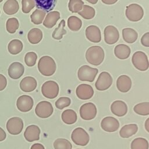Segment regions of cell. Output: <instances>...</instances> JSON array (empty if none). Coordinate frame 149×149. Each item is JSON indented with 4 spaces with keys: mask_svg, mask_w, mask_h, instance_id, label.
<instances>
[{
    "mask_svg": "<svg viewBox=\"0 0 149 149\" xmlns=\"http://www.w3.org/2000/svg\"><path fill=\"white\" fill-rule=\"evenodd\" d=\"M104 57V51L100 46H91L86 52V59L87 61L94 66L100 65L103 62Z\"/></svg>",
    "mask_w": 149,
    "mask_h": 149,
    "instance_id": "1",
    "label": "cell"
},
{
    "mask_svg": "<svg viewBox=\"0 0 149 149\" xmlns=\"http://www.w3.org/2000/svg\"><path fill=\"white\" fill-rule=\"evenodd\" d=\"M38 69L40 73L43 76H51L56 71V63L51 56H43L38 61Z\"/></svg>",
    "mask_w": 149,
    "mask_h": 149,
    "instance_id": "2",
    "label": "cell"
},
{
    "mask_svg": "<svg viewBox=\"0 0 149 149\" xmlns=\"http://www.w3.org/2000/svg\"><path fill=\"white\" fill-rule=\"evenodd\" d=\"M133 66L139 70L146 71L149 68V61L147 55L142 51L135 52L132 58Z\"/></svg>",
    "mask_w": 149,
    "mask_h": 149,
    "instance_id": "3",
    "label": "cell"
},
{
    "mask_svg": "<svg viewBox=\"0 0 149 149\" xmlns=\"http://www.w3.org/2000/svg\"><path fill=\"white\" fill-rule=\"evenodd\" d=\"M125 15L129 20L133 22H138L143 18L144 10L139 4L132 3L126 7Z\"/></svg>",
    "mask_w": 149,
    "mask_h": 149,
    "instance_id": "4",
    "label": "cell"
},
{
    "mask_svg": "<svg viewBox=\"0 0 149 149\" xmlns=\"http://www.w3.org/2000/svg\"><path fill=\"white\" fill-rule=\"evenodd\" d=\"M98 70L97 68H91L88 65H83L78 70V79L82 81L93 82L97 74Z\"/></svg>",
    "mask_w": 149,
    "mask_h": 149,
    "instance_id": "5",
    "label": "cell"
},
{
    "mask_svg": "<svg viewBox=\"0 0 149 149\" xmlns=\"http://www.w3.org/2000/svg\"><path fill=\"white\" fill-rule=\"evenodd\" d=\"M59 86L58 83L53 80L45 81L41 87V93L42 95L49 99L56 98L59 93Z\"/></svg>",
    "mask_w": 149,
    "mask_h": 149,
    "instance_id": "6",
    "label": "cell"
},
{
    "mask_svg": "<svg viewBox=\"0 0 149 149\" xmlns=\"http://www.w3.org/2000/svg\"><path fill=\"white\" fill-rule=\"evenodd\" d=\"M71 139L74 144L81 146H86L90 140V137L87 132L84 129L80 127L73 130Z\"/></svg>",
    "mask_w": 149,
    "mask_h": 149,
    "instance_id": "7",
    "label": "cell"
},
{
    "mask_svg": "<svg viewBox=\"0 0 149 149\" xmlns=\"http://www.w3.org/2000/svg\"><path fill=\"white\" fill-rule=\"evenodd\" d=\"M54 112V108L51 102L47 101H42L37 104L35 108L36 114L41 118L49 117Z\"/></svg>",
    "mask_w": 149,
    "mask_h": 149,
    "instance_id": "8",
    "label": "cell"
},
{
    "mask_svg": "<svg viewBox=\"0 0 149 149\" xmlns=\"http://www.w3.org/2000/svg\"><path fill=\"white\" fill-rule=\"evenodd\" d=\"M113 79L111 75L107 72H101L95 83V87L99 91L108 89L112 84Z\"/></svg>",
    "mask_w": 149,
    "mask_h": 149,
    "instance_id": "9",
    "label": "cell"
},
{
    "mask_svg": "<svg viewBox=\"0 0 149 149\" xmlns=\"http://www.w3.org/2000/svg\"><path fill=\"white\" fill-rule=\"evenodd\" d=\"M81 118L86 120L93 119L97 115V107L92 102H87L83 104L80 108Z\"/></svg>",
    "mask_w": 149,
    "mask_h": 149,
    "instance_id": "10",
    "label": "cell"
},
{
    "mask_svg": "<svg viewBox=\"0 0 149 149\" xmlns=\"http://www.w3.org/2000/svg\"><path fill=\"white\" fill-rule=\"evenodd\" d=\"M23 121L19 117L10 118L6 123V129L8 132L13 135L20 134L23 129Z\"/></svg>",
    "mask_w": 149,
    "mask_h": 149,
    "instance_id": "11",
    "label": "cell"
},
{
    "mask_svg": "<svg viewBox=\"0 0 149 149\" xmlns=\"http://www.w3.org/2000/svg\"><path fill=\"white\" fill-rule=\"evenodd\" d=\"M104 41L109 45L114 44L119 38V33L116 27L109 25L105 27L104 30Z\"/></svg>",
    "mask_w": 149,
    "mask_h": 149,
    "instance_id": "12",
    "label": "cell"
},
{
    "mask_svg": "<svg viewBox=\"0 0 149 149\" xmlns=\"http://www.w3.org/2000/svg\"><path fill=\"white\" fill-rule=\"evenodd\" d=\"M33 98L27 95L20 96L16 101L17 109L22 112H26L30 111L33 107Z\"/></svg>",
    "mask_w": 149,
    "mask_h": 149,
    "instance_id": "13",
    "label": "cell"
},
{
    "mask_svg": "<svg viewBox=\"0 0 149 149\" xmlns=\"http://www.w3.org/2000/svg\"><path fill=\"white\" fill-rule=\"evenodd\" d=\"M101 128L107 132H114L119 127V122L117 119L112 116H107L101 122Z\"/></svg>",
    "mask_w": 149,
    "mask_h": 149,
    "instance_id": "14",
    "label": "cell"
},
{
    "mask_svg": "<svg viewBox=\"0 0 149 149\" xmlns=\"http://www.w3.org/2000/svg\"><path fill=\"white\" fill-rule=\"evenodd\" d=\"M76 94L79 99L83 100H88L93 96L94 90L89 84H81L77 87Z\"/></svg>",
    "mask_w": 149,
    "mask_h": 149,
    "instance_id": "15",
    "label": "cell"
},
{
    "mask_svg": "<svg viewBox=\"0 0 149 149\" xmlns=\"http://www.w3.org/2000/svg\"><path fill=\"white\" fill-rule=\"evenodd\" d=\"M85 34L87 40L92 42L98 43L101 40V31L97 26H88L86 29Z\"/></svg>",
    "mask_w": 149,
    "mask_h": 149,
    "instance_id": "16",
    "label": "cell"
},
{
    "mask_svg": "<svg viewBox=\"0 0 149 149\" xmlns=\"http://www.w3.org/2000/svg\"><path fill=\"white\" fill-rule=\"evenodd\" d=\"M24 67L20 62H15L9 66L8 72L9 77L13 79H19L24 73Z\"/></svg>",
    "mask_w": 149,
    "mask_h": 149,
    "instance_id": "17",
    "label": "cell"
},
{
    "mask_svg": "<svg viewBox=\"0 0 149 149\" xmlns=\"http://www.w3.org/2000/svg\"><path fill=\"white\" fill-rule=\"evenodd\" d=\"M111 110L115 115L121 117L127 113V106L126 104L121 100H116L113 101L111 105Z\"/></svg>",
    "mask_w": 149,
    "mask_h": 149,
    "instance_id": "18",
    "label": "cell"
},
{
    "mask_svg": "<svg viewBox=\"0 0 149 149\" xmlns=\"http://www.w3.org/2000/svg\"><path fill=\"white\" fill-rule=\"evenodd\" d=\"M40 129L37 125H31L27 127L24 133L26 140L29 142L38 140L40 139Z\"/></svg>",
    "mask_w": 149,
    "mask_h": 149,
    "instance_id": "19",
    "label": "cell"
},
{
    "mask_svg": "<svg viewBox=\"0 0 149 149\" xmlns=\"http://www.w3.org/2000/svg\"><path fill=\"white\" fill-rule=\"evenodd\" d=\"M132 85L131 79L127 75H121L117 79L116 87L118 90L122 93L128 92Z\"/></svg>",
    "mask_w": 149,
    "mask_h": 149,
    "instance_id": "20",
    "label": "cell"
},
{
    "mask_svg": "<svg viewBox=\"0 0 149 149\" xmlns=\"http://www.w3.org/2000/svg\"><path fill=\"white\" fill-rule=\"evenodd\" d=\"M37 86L36 80L31 76L24 77L20 83V88L24 92H31L34 91Z\"/></svg>",
    "mask_w": 149,
    "mask_h": 149,
    "instance_id": "21",
    "label": "cell"
},
{
    "mask_svg": "<svg viewBox=\"0 0 149 149\" xmlns=\"http://www.w3.org/2000/svg\"><path fill=\"white\" fill-rule=\"evenodd\" d=\"M130 47L123 44L117 45L114 49V54L119 59H126L128 58L130 55Z\"/></svg>",
    "mask_w": 149,
    "mask_h": 149,
    "instance_id": "22",
    "label": "cell"
},
{
    "mask_svg": "<svg viewBox=\"0 0 149 149\" xmlns=\"http://www.w3.org/2000/svg\"><path fill=\"white\" fill-rule=\"evenodd\" d=\"M59 19L60 13L58 11L49 12L43 21V25L48 29H51L56 24Z\"/></svg>",
    "mask_w": 149,
    "mask_h": 149,
    "instance_id": "23",
    "label": "cell"
},
{
    "mask_svg": "<svg viewBox=\"0 0 149 149\" xmlns=\"http://www.w3.org/2000/svg\"><path fill=\"white\" fill-rule=\"evenodd\" d=\"M122 33L123 40L129 44H132L134 42L138 37V34L137 31L130 27L123 29Z\"/></svg>",
    "mask_w": 149,
    "mask_h": 149,
    "instance_id": "24",
    "label": "cell"
},
{
    "mask_svg": "<svg viewBox=\"0 0 149 149\" xmlns=\"http://www.w3.org/2000/svg\"><path fill=\"white\" fill-rule=\"evenodd\" d=\"M138 130V126L135 123L126 125L119 131V134L122 138H129L135 134Z\"/></svg>",
    "mask_w": 149,
    "mask_h": 149,
    "instance_id": "25",
    "label": "cell"
},
{
    "mask_svg": "<svg viewBox=\"0 0 149 149\" xmlns=\"http://www.w3.org/2000/svg\"><path fill=\"white\" fill-rule=\"evenodd\" d=\"M38 9L50 12L55 8L58 0H34Z\"/></svg>",
    "mask_w": 149,
    "mask_h": 149,
    "instance_id": "26",
    "label": "cell"
},
{
    "mask_svg": "<svg viewBox=\"0 0 149 149\" xmlns=\"http://www.w3.org/2000/svg\"><path fill=\"white\" fill-rule=\"evenodd\" d=\"M19 9V5L16 0H8L3 5V10L5 13L9 15L16 13Z\"/></svg>",
    "mask_w": 149,
    "mask_h": 149,
    "instance_id": "27",
    "label": "cell"
},
{
    "mask_svg": "<svg viewBox=\"0 0 149 149\" xmlns=\"http://www.w3.org/2000/svg\"><path fill=\"white\" fill-rule=\"evenodd\" d=\"M29 41L32 44H36L40 42L42 38V32L38 28H33L27 34Z\"/></svg>",
    "mask_w": 149,
    "mask_h": 149,
    "instance_id": "28",
    "label": "cell"
},
{
    "mask_svg": "<svg viewBox=\"0 0 149 149\" xmlns=\"http://www.w3.org/2000/svg\"><path fill=\"white\" fill-rule=\"evenodd\" d=\"M61 118L63 122L68 125L74 123L77 119V116L76 112L70 109L65 110L62 113Z\"/></svg>",
    "mask_w": 149,
    "mask_h": 149,
    "instance_id": "29",
    "label": "cell"
},
{
    "mask_svg": "<svg viewBox=\"0 0 149 149\" xmlns=\"http://www.w3.org/2000/svg\"><path fill=\"white\" fill-rule=\"evenodd\" d=\"M23 45L22 42L17 39L12 40L9 42L8 45V49L9 53L12 55H17L23 49Z\"/></svg>",
    "mask_w": 149,
    "mask_h": 149,
    "instance_id": "30",
    "label": "cell"
},
{
    "mask_svg": "<svg viewBox=\"0 0 149 149\" xmlns=\"http://www.w3.org/2000/svg\"><path fill=\"white\" fill-rule=\"evenodd\" d=\"M82 26V21L80 18L75 16H71L68 19V26L69 29L73 31H78Z\"/></svg>",
    "mask_w": 149,
    "mask_h": 149,
    "instance_id": "31",
    "label": "cell"
},
{
    "mask_svg": "<svg viewBox=\"0 0 149 149\" xmlns=\"http://www.w3.org/2000/svg\"><path fill=\"white\" fill-rule=\"evenodd\" d=\"M65 26V21L62 19L58 24V26L54 30L52 37L55 40H61L63 36L66 33V30L64 29Z\"/></svg>",
    "mask_w": 149,
    "mask_h": 149,
    "instance_id": "32",
    "label": "cell"
},
{
    "mask_svg": "<svg viewBox=\"0 0 149 149\" xmlns=\"http://www.w3.org/2000/svg\"><path fill=\"white\" fill-rule=\"evenodd\" d=\"M45 15L46 12L41 9H37L31 13L30 16L31 20L35 24H40L43 22Z\"/></svg>",
    "mask_w": 149,
    "mask_h": 149,
    "instance_id": "33",
    "label": "cell"
},
{
    "mask_svg": "<svg viewBox=\"0 0 149 149\" xmlns=\"http://www.w3.org/2000/svg\"><path fill=\"white\" fill-rule=\"evenodd\" d=\"M148 142L144 138H136L131 143V149H148Z\"/></svg>",
    "mask_w": 149,
    "mask_h": 149,
    "instance_id": "34",
    "label": "cell"
},
{
    "mask_svg": "<svg viewBox=\"0 0 149 149\" xmlns=\"http://www.w3.org/2000/svg\"><path fill=\"white\" fill-rule=\"evenodd\" d=\"M78 14L83 18L89 20L93 19L95 16V11L93 7L87 5H84L82 10L79 12Z\"/></svg>",
    "mask_w": 149,
    "mask_h": 149,
    "instance_id": "35",
    "label": "cell"
},
{
    "mask_svg": "<svg viewBox=\"0 0 149 149\" xmlns=\"http://www.w3.org/2000/svg\"><path fill=\"white\" fill-rule=\"evenodd\" d=\"M133 110L140 115L146 116L149 115V102H143L136 104L134 107Z\"/></svg>",
    "mask_w": 149,
    "mask_h": 149,
    "instance_id": "36",
    "label": "cell"
},
{
    "mask_svg": "<svg viewBox=\"0 0 149 149\" xmlns=\"http://www.w3.org/2000/svg\"><path fill=\"white\" fill-rule=\"evenodd\" d=\"M84 2L82 0H69L68 3L69 10L72 13H78L82 10Z\"/></svg>",
    "mask_w": 149,
    "mask_h": 149,
    "instance_id": "37",
    "label": "cell"
},
{
    "mask_svg": "<svg viewBox=\"0 0 149 149\" xmlns=\"http://www.w3.org/2000/svg\"><path fill=\"white\" fill-rule=\"evenodd\" d=\"M19 23L18 20L15 17H11L7 20L6 23V30L10 34H13L18 29Z\"/></svg>",
    "mask_w": 149,
    "mask_h": 149,
    "instance_id": "38",
    "label": "cell"
},
{
    "mask_svg": "<svg viewBox=\"0 0 149 149\" xmlns=\"http://www.w3.org/2000/svg\"><path fill=\"white\" fill-rule=\"evenodd\" d=\"M54 147L55 149H72V145L67 139L59 138L54 142Z\"/></svg>",
    "mask_w": 149,
    "mask_h": 149,
    "instance_id": "39",
    "label": "cell"
},
{
    "mask_svg": "<svg viewBox=\"0 0 149 149\" xmlns=\"http://www.w3.org/2000/svg\"><path fill=\"white\" fill-rule=\"evenodd\" d=\"M37 55L34 52H29L24 56V62L27 66H33L37 61Z\"/></svg>",
    "mask_w": 149,
    "mask_h": 149,
    "instance_id": "40",
    "label": "cell"
},
{
    "mask_svg": "<svg viewBox=\"0 0 149 149\" xmlns=\"http://www.w3.org/2000/svg\"><path fill=\"white\" fill-rule=\"evenodd\" d=\"M22 10L24 13H29L36 6L34 0H22Z\"/></svg>",
    "mask_w": 149,
    "mask_h": 149,
    "instance_id": "41",
    "label": "cell"
},
{
    "mask_svg": "<svg viewBox=\"0 0 149 149\" xmlns=\"http://www.w3.org/2000/svg\"><path fill=\"white\" fill-rule=\"evenodd\" d=\"M71 100L69 97H62L59 98L55 102V106L59 109H62L70 105Z\"/></svg>",
    "mask_w": 149,
    "mask_h": 149,
    "instance_id": "42",
    "label": "cell"
},
{
    "mask_svg": "<svg viewBox=\"0 0 149 149\" xmlns=\"http://www.w3.org/2000/svg\"><path fill=\"white\" fill-rule=\"evenodd\" d=\"M140 42L143 46L149 47V32H147L143 35L140 40Z\"/></svg>",
    "mask_w": 149,
    "mask_h": 149,
    "instance_id": "43",
    "label": "cell"
},
{
    "mask_svg": "<svg viewBox=\"0 0 149 149\" xmlns=\"http://www.w3.org/2000/svg\"><path fill=\"white\" fill-rule=\"evenodd\" d=\"M7 85L6 78L2 74H0V91L4 90Z\"/></svg>",
    "mask_w": 149,
    "mask_h": 149,
    "instance_id": "44",
    "label": "cell"
},
{
    "mask_svg": "<svg viewBox=\"0 0 149 149\" xmlns=\"http://www.w3.org/2000/svg\"><path fill=\"white\" fill-rule=\"evenodd\" d=\"M6 137V134L5 130L0 127V141H3Z\"/></svg>",
    "mask_w": 149,
    "mask_h": 149,
    "instance_id": "45",
    "label": "cell"
},
{
    "mask_svg": "<svg viewBox=\"0 0 149 149\" xmlns=\"http://www.w3.org/2000/svg\"><path fill=\"white\" fill-rule=\"evenodd\" d=\"M30 149H45V148L41 144L35 143L31 146Z\"/></svg>",
    "mask_w": 149,
    "mask_h": 149,
    "instance_id": "46",
    "label": "cell"
},
{
    "mask_svg": "<svg viewBox=\"0 0 149 149\" xmlns=\"http://www.w3.org/2000/svg\"><path fill=\"white\" fill-rule=\"evenodd\" d=\"M118 0H101V1L107 5H112L115 3Z\"/></svg>",
    "mask_w": 149,
    "mask_h": 149,
    "instance_id": "47",
    "label": "cell"
},
{
    "mask_svg": "<svg viewBox=\"0 0 149 149\" xmlns=\"http://www.w3.org/2000/svg\"><path fill=\"white\" fill-rule=\"evenodd\" d=\"M144 127H145V129L147 130V132H148L149 133V118H148L146 119V120L144 123Z\"/></svg>",
    "mask_w": 149,
    "mask_h": 149,
    "instance_id": "48",
    "label": "cell"
},
{
    "mask_svg": "<svg viewBox=\"0 0 149 149\" xmlns=\"http://www.w3.org/2000/svg\"><path fill=\"white\" fill-rule=\"evenodd\" d=\"M86 1L91 4H96L98 0H86Z\"/></svg>",
    "mask_w": 149,
    "mask_h": 149,
    "instance_id": "49",
    "label": "cell"
},
{
    "mask_svg": "<svg viewBox=\"0 0 149 149\" xmlns=\"http://www.w3.org/2000/svg\"><path fill=\"white\" fill-rule=\"evenodd\" d=\"M3 1V0H0V2H2Z\"/></svg>",
    "mask_w": 149,
    "mask_h": 149,
    "instance_id": "50",
    "label": "cell"
},
{
    "mask_svg": "<svg viewBox=\"0 0 149 149\" xmlns=\"http://www.w3.org/2000/svg\"><path fill=\"white\" fill-rule=\"evenodd\" d=\"M77 149H81V148H77Z\"/></svg>",
    "mask_w": 149,
    "mask_h": 149,
    "instance_id": "51",
    "label": "cell"
},
{
    "mask_svg": "<svg viewBox=\"0 0 149 149\" xmlns=\"http://www.w3.org/2000/svg\"><path fill=\"white\" fill-rule=\"evenodd\" d=\"M0 14H1V11H0Z\"/></svg>",
    "mask_w": 149,
    "mask_h": 149,
    "instance_id": "52",
    "label": "cell"
}]
</instances>
